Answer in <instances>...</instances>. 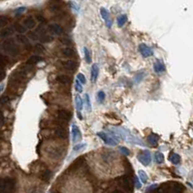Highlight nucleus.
<instances>
[{"mask_svg": "<svg viewBox=\"0 0 193 193\" xmlns=\"http://www.w3.org/2000/svg\"><path fill=\"white\" fill-rule=\"evenodd\" d=\"M117 182L118 187L121 188H124L125 191L132 192L134 190V180L128 175L122 176L118 178H117Z\"/></svg>", "mask_w": 193, "mask_h": 193, "instance_id": "f257e3e1", "label": "nucleus"}, {"mask_svg": "<svg viewBox=\"0 0 193 193\" xmlns=\"http://www.w3.org/2000/svg\"><path fill=\"white\" fill-rule=\"evenodd\" d=\"M3 49L4 51L9 54L10 55L16 56L19 54V49L17 45L16 41L14 39H7L3 43Z\"/></svg>", "mask_w": 193, "mask_h": 193, "instance_id": "f03ea898", "label": "nucleus"}, {"mask_svg": "<svg viewBox=\"0 0 193 193\" xmlns=\"http://www.w3.org/2000/svg\"><path fill=\"white\" fill-rule=\"evenodd\" d=\"M166 187H163V189L161 191H165V192H174V193H178V192H182L184 191V187L180 183V182H169L164 184Z\"/></svg>", "mask_w": 193, "mask_h": 193, "instance_id": "7ed1b4c3", "label": "nucleus"}, {"mask_svg": "<svg viewBox=\"0 0 193 193\" xmlns=\"http://www.w3.org/2000/svg\"><path fill=\"white\" fill-rule=\"evenodd\" d=\"M137 157H138V160L145 166H148V164H151V162H152V155H151V152H149L148 151L140 152L138 153Z\"/></svg>", "mask_w": 193, "mask_h": 193, "instance_id": "20e7f679", "label": "nucleus"}, {"mask_svg": "<svg viewBox=\"0 0 193 193\" xmlns=\"http://www.w3.org/2000/svg\"><path fill=\"white\" fill-rule=\"evenodd\" d=\"M16 182L13 178H3L2 180V192H9L14 189Z\"/></svg>", "mask_w": 193, "mask_h": 193, "instance_id": "39448f33", "label": "nucleus"}, {"mask_svg": "<svg viewBox=\"0 0 193 193\" xmlns=\"http://www.w3.org/2000/svg\"><path fill=\"white\" fill-rule=\"evenodd\" d=\"M97 135H98V137H100L101 138L107 145H109V146H111V147H115V146H117V141L114 139V138H112V137H110V136L108 135V134H106V133H104V132H98L97 133Z\"/></svg>", "mask_w": 193, "mask_h": 193, "instance_id": "423d86ee", "label": "nucleus"}, {"mask_svg": "<svg viewBox=\"0 0 193 193\" xmlns=\"http://www.w3.org/2000/svg\"><path fill=\"white\" fill-rule=\"evenodd\" d=\"M139 52L143 55V58H148V56H152L153 54L152 49L146 44H141L139 46Z\"/></svg>", "mask_w": 193, "mask_h": 193, "instance_id": "0eeeda50", "label": "nucleus"}, {"mask_svg": "<svg viewBox=\"0 0 193 193\" xmlns=\"http://www.w3.org/2000/svg\"><path fill=\"white\" fill-rule=\"evenodd\" d=\"M100 14H101L102 19L105 20L107 27H111L112 26V20H111V17H110V13L107 11L105 8H101L100 9Z\"/></svg>", "mask_w": 193, "mask_h": 193, "instance_id": "6e6552de", "label": "nucleus"}, {"mask_svg": "<svg viewBox=\"0 0 193 193\" xmlns=\"http://www.w3.org/2000/svg\"><path fill=\"white\" fill-rule=\"evenodd\" d=\"M24 25L27 28V29H32L36 26V20L33 19V17L29 16L24 19Z\"/></svg>", "mask_w": 193, "mask_h": 193, "instance_id": "1a4fd4ad", "label": "nucleus"}, {"mask_svg": "<svg viewBox=\"0 0 193 193\" xmlns=\"http://www.w3.org/2000/svg\"><path fill=\"white\" fill-rule=\"evenodd\" d=\"M49 30L51 32H53L54 34H55V35H60L63 32L62 27L58 24H49Z\"/></svg>", "mask_w": 193, "mask_h": 193, "instance_id": "9d476101", "label": "nucleus"}, {"mask_svg": "<svg viewBox=\"0 0 193 193\" xmlns=\"http://www.w3.org/2000/svg\"><path fill=\"white\" fill-rule=\"evenodd\" d=\"M81 139V131L77 127V125H72V142L76 143Z\"/></svg>", "mask_w": 193, "mask_h": 193, "instance_id": "9b49d317", "label": "nucleus"}, {"mask_svg": "<svg viewBox=\"0 0 193 193\" xmlns=\"http://www.w3.org/2000/svg\"><path fill=\"white\" fill-rule=\"evenodd\" d=\"M98 74H99V67L97 64H93L91 67V72H90V79L92 83L96 82Z\"/></svg>", "mask_w": 193, "mask_h": 193, "instance_id": "f8f14e48", "label": "nucleus"}, {"mask_svg": "<svg viewBox=\"0 0 193 193\" xmlns=\"http://www.w3.org/2000/svg\"><path fill=\"white\" fill-rule=\"evenodd\" d=\"M153 69L156 73H162L165 71V65H164V63L161 60H156L154 62Z\"/></svg>", "mask_w": 193, "mask_h": 193, "instance_id": "ddd939ff", "label": "nucleus"}, {"mask_svg": "<svg viewBox=\"0 0 193 193\" xmlns=\"http://www.w3.org/2000/svg\"><path fill=\"white\" fill-rule=\"evenodd\" d=\"M63 66H64V68L67 69V70L74 71V70L77 69L78 64H77V62L74 61V60H67V61H65V62H63Z\"/></svg>", "mask_w": 193, "mask_h": 193, "instance_id": "4468645a", "label": "nucleus"}, {"mask_svg": "<svg viewBox=\"0 0 193 193\" xmlns=\"http://www.w3.org/2000/svg\"><path fill=\"white\" fill-rule=\"evenodd\" d=\"M148 143L152 147L157 146V144H158V137H157V135H155L154 133L149 134L148 136Z\"/></svg>", "mask_w": 193, "mask_h": 193, "instance_id": "2eb2a0df", "label": "nucleus"}, {"mask_svg": "<svg viewBox=\"0 0 193 193\" xmlns=\"http://www.w3.org/2000/svg\"><path fill=\"white\" fill-rule=\"evenodd\" d=\"M58 118L61 119L62 121H69L70 118H71V116H70V114L66 111H64V110H60L58 111Z\"/></svg>", "mask_w": 193, "mask_h": 193, "instance_id": "dca6fc26", "label": "nucleus"}, {"mask_svg": "<svg viewBox=\"0 0 193 193\" xmlns=\"http://www.w3.org/2000/svg\"><path fill=\"white\" fill-rule=\"evenodd\" d=\"M56 81L61 84L66 85L71 83V79L66 75H59V76H58V78H56Z\"/></svg>", "mask_w": 193, "mask_h": 193, "instance_id": "f3484780", "label": "nucleus"}, {"mask_svg": "<svg viewBox=\"0 0 193 193\" xmlns=\"http://www.w3.org/2000/svg\"><path fill=\"white\" fill-rule=\"evenodd\" d=\"M48 154L51 156V157H53V158H56V157H58V156H60V154H61V152L58 151V148H49V149H48Z\"/></svg>", "mask_w": 193, "mask_h": 193, "instance_id": "a211bd4d", "label": "nucleus"}, {"mask_svg": "<svg viewBox=\"0 0 193 193\" xmlns=\"http://www.w3.org/2000/svg\"><path fill=\"white\" fill-rule=\"evenodd\" d=\"M16 39L19 43H20V44H23V45H26L28 46L29 45V40H28V38L26 36H24V34H18L17 36H16Z\"/></svg>", "mask_w": 193, "mask_h": 193, "instance_id": "6ab92c4d", "label": "nucleus"}, {"mask_svg": "<svg viewBox=\"0 0 193 193\" xmlns=\"http://www.w3.org/2000/svg\"><path fill=\"white\" fill-rule=\"evenodd\" d=\"M54 134L56 135V137H58L60 139H64L66 138V131L61 127H56L54 129Z\"/></svg>", "mask_w": 193, "mask_h": 193, "instance_id": "aec40b11", "label": "nucleus"}, {"mask_svg": "<svg viewBox=\"0 0 193 193\" xmlns=\"http://www.w3.org/2000/svg\"><path fill=\"white\" fill-rule=\"evenodd\" d=\"M75 103H76V108L78 111H82L83 108H84V101H83V98L80 96V95H76L75 97Z\"/></svg>", "mask_w": 193, "mask_h": 193, "instance_id": "412c9836", "label": "nucleus"}, {"mask_svg": "<svg viewBox=\"0 0 193 193\" xmlns=\"http://www.w3.org/2000/svg\"><path fill=\"white\" fill-rule=\"evenodd\" d=\"M51 178H52V172L49 169L44 170L41 174V178L44 182H49V180H51Z\"/></svg>", "mask_w": 193, "mask_h": 193, "instance_id": "4be33fe9", "label": "nucleus"}, {"mask_svg": "<svg viewBox=\"0 0 193 193\" xmlns=\"http://www.w3.org/2000/svg\"><path fill=\"white\" fill-rule=\"evenodd\" d=\"M14 32V29L12 27H6V28H3V29L0 31V36L1 37H8L10 35H12Z\"/></svg>", "mask_w": 193, "mask_h": 193, "instance_id": "5701e85b", "label": "nucleus"}, {"mask_svg": "<svg viewBox=\"0 0 193 193\" xmlns=\"http://www.w3.org/2000/svg\"><path fill=\"white\" fill-rule=\"evenodd\" d=\"M170 161L172 162L173 164H175V165H177V164H178L181 162V156L178 155V153L172 152L170 154Z\"/></svg>", "mask_w": 193, "mask_h": 193, "instance_id": "b1692460", "label": "nucleus"}, {"mask_svg": "<svg viewBox=\"0 0 193 193\" xmlns=\"http://www.w3.org/2000/svg\"><path fill=\"white\" fill-rule=\"evenodd\" d=\"M41 60H42L41 56H39V55H32V56H30L29 58H28L27 64H36V63H38Z\"/></svg>", "mask_w": 193, "mask_h": 193, "instance_id": "393cba45", "label": "nucleus"}, {"mask_svg": "<svg viewBox=\"0 0 193 193\" xmlns=\"http://www.w3.org/2000/svg\"><path fill=\"white\" fill-rule=\"evenodd\" d=\"M127 21V16L126 15H121L118 18V26L122 27Z\"/></svg>", "mask_w": 193, "mask_h": 193, "instance_id": "a878e982", "label": "nucleus"}, {"mask_svg": "<svg viewBox=\"0 0 193 193\" xmlns=\"http://www.w3.org/2000/svg\"><path fill=\"white\" fill-rule=\"evenodd\" d=\"M15 29H16L17 32L21 33V34H24L27 31V28L24 24H15Z\"/></svg>", "mask_w": 193, "mask_h": 193, "instance_id": "bb28decb", "label": "nucleus"}, {"mask_svg": "<svg viewBox=\"0 0 193 193\" xmlns=\"http://www.w3.org/2000/svg\"><path fill=\"white\" fill-rule=\"evenodd\" d=\"M138 176H139V178H140V181H141L142 183H146L148 182V176L145 173V171L140 170L139 173H138Z\"/></svg>", "mask_w": 193, "mask_h": 193, "instance_id": "cd10ccee", "label": "nucleus"}, {"mask_svg": "<svg viewBox=\"0 0 193 193\" xmlns=\"http://www.w3.org/2000/svg\"><path fill=\"white\" fill-rule=\"evenodd\" d=\"M62 54L64 56H72L75 53L72 49H70V48H63L62 49V51H61Z\"/></svg>", "mask_w": 193, "mask_h": 193, "instance_id": "c85d7f7f", "label": "nucleus"}, {"mask_svg": "<svg viewBox=\"0 0 193 193\" xmlns=\"http://www.w3.org/2000/svg\"><path fill=\"white\" fill-rule=\"evenodd\" d=\"M84 59L88 63H91V56H90V53L88 51V48H84Z\"/></svg>", "mask_w": 193, "mask_h": 193, "instance_id": "c756f323", "label": "nucleus"}, {"mask_svg": "<svg viewBox=\"0 0 193 193\" xmlns=\"http://www.w3.org/2000/svg\"><path fill=\"white\" fill-rule=\"evenodd\" d=\"M104 100H105V92L102 91V90L98 91V93H97V101L99 103H103Z\"/></svg>", "mask_w": 193, "mask_h": 193, "instance_id": "7c9ffc66", "label": "nucleus"}, {"mask_svg": "<svg viewBox=\"0 0 193 193\" xmlns=\"http://www.w3.org/2000/svg\"><path fill=\"white\" fill-rule=\"evenodd\" d=\"M155 161L157 163L161 164L164 161V155H163V153H161V152H156L155 153Z\"/></svg>", "mask_w": 193, "mask_h": 193, "instance_id": "2f4dec72", "label": "nucleus"}, {"mask_svg": "<svg viewBox=\"0 0 193 193\" xmlns=\"http://www.w3.org/2000/svg\"><path fill=\"white\" fill-rule=\"evenodd\" d=\"M8 63H9V58H7L6 55L0 54V64H1V65H3V66H5Z\"/></svg>", "mask_w": 193, "mask_h": 193, "instance_id": "473e14b6", "label": "nucleus"}, {"mask_svg": "<svg viewBox=\"0 0 193 193\" xmlns=\"http://www.w3.org/2000/svg\"><path fill=\"white\" fill-rule=\"evenodd\" d=\"M6 77V72H5V66L0 64V81H3Z\"/></svg>", "mask_w": 193, "mask_h": 193, "instance_id": "72a5a7b5", "label": "nucleus"}, {"mask_svg": "<svg viewBox=\"0 0 193 193\" xmlns=\"http://www.w3.org/2000/svg\"><path fill=\"white\" fill-rule=\"evenodd\" d=\"M75 88H76V90L78 91V92H83V84L79 81V80H77L76 81V84H75Z\"/></svg>", "mask_w": 193, "mask_h": 193, "instance_id": "f704fd0d", "label": "nucleus"}, {"mask_svg": "<svg viewBox=\"0 0 193 193\" xmlns=\"http://www.w3.org/2000/svg\"><path fill=\"white\" fill-rule=\"evenodd\" d=\"M35 52H36V53H39V54L44 53V52H45V48H44V46H43L42 44H37L36 46H35Z\"/></svg>", "mask_w": 193, "mask_h": 193, "instance_id": "c9c22d12", "label": "nucleus"}, {"mask_svg": "<svg viewBox=\"0 0 193 193\" xmlns=\"http://www.w3.org/2000/svg\"><path fill=\"white\" fill-rule=\"evenodd\" d=\"M119 152H120V153H122L125 156H128L130 154V151L127 148H125V147H120L119 148Z\"/></svg>", "mask_w": 193, "mask_h": 193, "instance_id": "e433bc0d", "label": "nucleus"}, {"mask_svg": "<svg viewBox=\"0 0 193 193\" xmlns=\"http://www.w3.org/2000/svg\"><path fill=\"white\" fill-rule=\"evenodd\" d=\"M8 21H9L8 18H6V17H0V28L5 26L7 24H8Z\"/></svg>", "mask_w": 193, "mask_h": 193, "instance_id": "4c0bfd02", "label": "nucleus"}, {"mask_svg": "<svg viewBox=\"0 0 193 193\" xmlns=\"http://www.w3.org/2000/svg\"><path fill=\"white\" fill-rule=\"evenodd\" d=\"M84 100H85V104H87V107L88 108V111H91V104H90V99H89V95L87 93L84 95Z\"/></svg>", "mask_w": 193, "mask_h": 193, "instance_id": "58836bf2", "label": "nucleus"}, {"mask_svg": "<svg viewBox=\"0 0 193 193\" xmlns=\"http://www.w3.org/2000/svg\"><path fill=\"white\" fill-rule=\"evenodd\" d=\"M9 102V98L7 96H1L0 97V106H3L5 105L6 103Z\"/></svg>", "mask_w": 193, "mask_h": 193, "instance_id": "ea45409f", "label": "nucleus"}, {"mask_svg": "<svg viewBox=\"0 0 193 193\" xmlns=\"http://www.w3.org/2000/svg\"><path fill=\"white\" fill-rule=\"evenodd\" d=\"M28 37H29L31 40L35 41L38 39V34H37V32H29L28 33Z\"/></svg>", "mask_w": 193, "mask_h": 193, "instance_id": "a19ab883", "label": "nucleus"}, {"mask_svg": "<svg viewBox=\"0 0 193 193\" xmlns=\"http://www.w3.org/2000/svg\"><path fill=\"white\" fill-rule=\"evenodd\" d=\"M77 79L79 81H80L83 84H85V77H84V74H82V73H79L78 75H77Z\"/></svg>", "mask_w": 193, "mask_h": 193, "instance_id": "79ce46f5", "label": "nucleus"}, {"mask_svg": "<svg viewBox=\"0 0 193 193\" xmlns=\"http://www.w3.org/2000/svg\"><path fill=\"white\" fill-rule=\"evenodd\" d=\"M134 183H135V187L136 188H140L141 187V185H142V182H141V181L139 180V178H137V177H134Z\"/></svg>", "mask_w": 193, "mask_h": 193, "instance_id": "37998d69", "label": "nucleus"}, {"mask_svg": "<svg viewBox=\"0 0 193 193\" xmlns=\"http://www.w3.org/2000/svg\"><path fill=\"white\" fill-rule=\"evenodd\" d=\"M52 40H53V37L49 36V35H43V36H41L42 42H51Z\"/></svg>", "mask_w": 193, "mask_h": 193, "instance_id": "c03bdc74", "label": "nucleus"}, {"mask_svg": "<svg viewBox=\"0 0 193 193\" xmlns=\"http://www.w3.org/2000/svg\"><path fill=\"white\" fill-rule=\"evenodd\" d=\"M36 19H38V21H40L41 24H46V21H47L46 19H45L44 17H43L42 15H37V16H36Z\"/></svg>", "mask_w": 193, "mask_h": 193, "instance_id": "a18cd8bd", "label": "nucleus"}, {"mask_svg": "<svg viewBox=\"0 0 193 193\" xmlns=\"http://www.w3.org/2000/svg\"><path fill=\"white\" fill-rule=\"evenodd\" d=\"M157 187H158V185H157V184H152V185H151V187H149L147 189V191H148V192L153 191L154 189H157Z\"/></svg>", "mask_w": 193, "mask_h": 193, "instance_id": "49530a36", "label": "nucleus"}, {"mask_svg": "<svg viewBox=\"0 0 193 193\" xmlns=\"http://www.w3.org/2000/svg\"><path fill=\"white\" fill-rule=\"evenodd\" d=\"M85 147V144H81V145H77L74 147V152H78L79 149H81L82 148H84Z\"/></svg>", "mask_w": 193, "mask_h": 193, "instance_id": "de8ad7c7", "label": "nucleus"}, {"mask_svg": "<svg viewBox=\"0 0 193 193\" xmlns=\"http://www.w3.org/2000/svg\"><path fill=\"white\" fill-rule=\"evenodd\" d=\"M25 11V8L24 7H20V8H19L18 10H16V14H20V13H23Z\"/></svg>", "mask_w": 193, "mask_h": 193, "instance_id": "09e8293b", "label": "nucleus"}, {"mask_svg": "<svg viewBox=\"0 0 193 193\" xmlns=\"http://www.w3.org/2000/svg\"><path fill=\"white\" fill-rule=\"evenodd\" d=\"M59 9V7L58 5H51V10L52 11H58Z\"/></svg>", "mask_w": 193, "mask_h": 193, "instance_id": "8fccbe9b", "label": "nucleus"}, {"mask_svg": "<svg viewBox=\"0 0 193 193\" xmlns=\"http://www.w3.org/2000/svg\"><path fill=\"white\" fill-rule=\"evenodd\" d=\"M3 121H4V115H3V113L0 111V124H2Z\"/></svg>", "mask_w": 193, "mask_h": 193, "instance_id": "3c124183", "label": "nucleus"}, {"mask_svg": "<svg viewBox=\"0 0 193 193\" xmlns=\"http://www.w3.org/2000/svg\"><path fill=\"white\" fill-rule=\"evenodd\" d=\"M0 192H2V180H0Z\"/></svg>", "mask_w": 193, "mask_h": 193, "instance_id": "603ef678", "label": "nucleus"}]
</instances>
